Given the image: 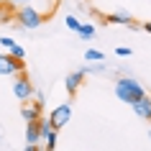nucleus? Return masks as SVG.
<instances>
[{
	"instance_id": "2eb2a0df",
	"label": "nucleus",
	"mask_w": 151,
	"mask_h": 151,
	"mask_svg": "<svg viewBox=\"0 0 151 151\" xmlns=\"http://www.w3.org/2000/svg\"><path fill=\"white\" fill-rule=\"evenodd\" d=\"M115 54H118V56H131V49H128V46H118V49H115Z\"/></svg>"
},
{
	"instance_id": "6e6552de",
	"label": "nucleus",
	"mask_w": 151,
	"mask_h": 151,
	"mask_svg": "<svg viewBox=\"0 0 151 151\" xmlns=\"http://www.w3.org/2000/svg\"><path fill=\"white\" fill-rule=\"evenodd\" d=\"M21 115H23L26 123H28V120H39V118H41V105L36 103V100H23Z\"/></svg>"
},
{
	"instance_id": "a211bd4d",
	"label": "nucleus",
	"mask_w": 151,
	"mask_h": 151,
	"mask_svg": "<svg viewBox=\"0 0 151 151\" xmlns=\"http://www.w3.org/2000/svg\"><path fill=\"white\" fill-rule=\"evenodd\" d=\"M143 31H149V33H151V21H149V23H143Z\"/></svg>"
},
{
	"instance_id": "20e7f679",
	"label": "nucleus",
	"mask_w": 151,
	"mask_h": 151,
	"mask_svg": "<svg viewBox=\"0 0 151 151\" xmlns=\"http://www.w3.org/2000/svg\"><path fill=\"white\" fill-rule=\"evenodd\" d=\"M49 120H51V126H54L56 131H62V128L72 120V105H69V103L56 105L54 110H51V115H49Z\"/></svg>"
},
{
	"instance_id": "dca6fc26",
	"label": "nucleus",
	"mask_w": 151,
	"mask_h": 151,
	"mask_svg": "<svg viewBox=\"0 0 151 151\" xmlns=\"http://www.w3.org/2000/svg\"><path fill=\"white\" fill-rule=\"evenodd\" d=\"M33 95H36V103H39V105H44V92H41V90H39V92L33 90Z\"/></svg>"
},
{
	"instance_id": "9b49d317",
	"label": "nucleus",
	"mask_w": 151,
	"mask_h": 151,
	"mask_svg": "<svg viewBox=\"0 0 151 151\" xmlns=\"http://www.w3.org/2000/svg\"><path fill=\"white\" fill-rule=\"evenodd\" d=\"M103 59H105V54L100 51V49H87V51H85V62H90V64L103 62Z\"/></svg>"
},
{
	"instance_id": "7ed1b4c3",
	"label": "nucleus",
	"mask_w": 151,
	"mask_h": 151,
	"mask_svg": "<svg viewBox=\"0 0 151 151\" xmlns=\"http://www.w3.org/2000/svg\"><path fill=\"white\" fill-rule=\"evenodd\" d=\"M13 95H16V100H31V97H33V82L28 80V74H26V72H16Z\"/></svg>"
},
{
	"instance_id": "f8f14e48",
	"label": "nucleus",
	"mask_w": 151,
	"mask_h": 151,
	"mask_svg": "<svg viewBox=\"0 0 151 151\" xmlns=\"http://www.w3.org/2000/svg\"><path fill=\"white\" fill-rule=\"evenodd\" d=\"M77 33H80V39H82V41H87V39H92V33H95V28H92V26H87V23H80Z\"/></svg>"
},
{
	"instance_id": "4468645a",
	"label": "nucleus",
	"mask_w": 151,
	"mask_h": 151,
	"mask_svg": "<svg viewBox=\"0 0 151 151\" xmlns=\"http://www.w3.org/2000/svg\"><path fill=\"white\" fill-rule=\"evenodd\" d=\"M64 23H67V28H69V31H77V28H80V18L67 16V18H64Z\"/></svg>"
},
{
	"instance_id": "1a4fd4ad",
	"label": "nucleus",
	"mask_w": 151,
	"mask_h": 151,
	"mask_svg": "<svg viewBox=\"0 0 151 151\" xmlns=\"http://www.w3.org/2000/svg\"><path fill=\"white\" fill-rule=\"evenodd\" d=\"M105 21L113 26H131L133 23V18L128 16L126 10H115V13H110V16H105Z\"/></svg>"
},
{
	"instance_id": "9d476101",
	"label": "nucleus",
	"mask_w": 151,
	"mask_h": 151,
	"mask_svg": "<svg viewBox=\"0 0 151 151\" xmlns=\"http://www.w3.org/2000/svg\"><path fill=\"white\" fill-rule=\"evenodd\" d=\"M41 138H44V149L46 151H54L56 149V138H59V131H56V128H49V131H44V133H41Z\"/></svg>"
},
{
	"instance_id": "f257e3e1",
	"label": "nucleus",
	"mask_w": 151,
	"mask_h": 151,
	"mask_svg": "<svg viewBox=\"0 0 151 151\" xmlns=\"http://www.w3.org/2000/svg\"><path fill=\"white\" fill-rule=\"evenodd\" d=\"M141 95H146V90H143V85L138 80H131V77H120L118 82H115V97H118L120 103H136Z\"/></svg>"
},
{
	"instance_id": "39448f33",
	"label": "nucleus",
	"mask_w": 151,
	"mask_h": 151,
	"mask_svg": "<svg viewBox=\"0 0 151 151\" xmlns=\"http://www.w3.org/2000/svg\"><path fill=\"white\" fill-rule=\"evenodd\" d=\"M16 72H23V59L0 54V74H16Z\"/></svg>"
},
{
	"instance_id": "6ab92c4d",
	"label": "nucleus",
	"mask_w": 151,
	"mask_h": 151,
	"mask_svg": "<svg viewBox=\"0 0 151 151\" xmlns=\"http://www.w3.org/2000/svg\"><path fill=\"white\" fill-rule=\"evenodd\" d=\"M149 138H151V128H149Z\"/></svg>"
},
{
	"instance_id": "ddd939ff",
	"label": "nucleus",
	"mask_w": 151,
	"mask_h": 151,
	"mask_svg": "<svg viewBox=\"0 0 151 151\" xmlns=\"http://www.w3.org/2000/svg\"><path fill=\"white\" fill-rule=\"evenodd\" d=\"M8 54H10V56H16V59H26V51H23V46H18L16 41H13V44L8 46Z\"/></svg>"
},
{
	"instance_id": "0eeeda50",
	"label": "nucleus",
	"mask_w": 151,
	"mask_h": 151,
	"mask_svg": "<svg viewBox=\"0 0 151 151\" xmlns=\"http://www.w3.org/2000/svg\"><path fill=\"white\" fill-rule=\"evenodd\" d=\"M82 80H85V69H77V72H72V74H67V80H64L67 92L69 95H77V90L82 87Z\"/></svg>"
},
{
	"instance_id": "f03ea898",
	"label": "nucleus",
	"mask_w": 151,
	"mask_h": 151,
	"mask_svg": "<svg viewBox=\"0 0 151 151\" xmlns=\"http://www.w3.org/2000/svg\"><path fill=\"white\" fill-rule=\"evenodd\" d=\"M46 18H44V13H41L39 8H33V5H21V8L16 10V23L23 26V28H39L41 23H44Z\"/></svg>"
},
{
	"instance_id": "f3484780",
	"label": "nucleus",
	"mask_w": 151,
	"mask_h": 151,
	"mask_svg": "<svg viewBox=\"0 0 151 151\" xmlns=\"http://www.w3.org/2000/svg\"><path fill=\"white\" fill-rule=\"evenodd\" d=\"M8 3L16 8V5H26V3H31V0H8Z\"/></svg>"
},
{
	"instance_id": "423d86ee",
	"label": "nucleus",
	"mask_w": 151,
	"mask_h": 151,
	"mask_svg": "<svg viewBox=\"0 0 151 151\" xmlns=\"http://www.w3.org/2000/svg\"><path fill=\"white\" fill-rule=\"evenodd\" d=\"M131 108L138 115V120H151V97L149 95H141L136 103H131Z\"/></svg>"
}]
</instances>
